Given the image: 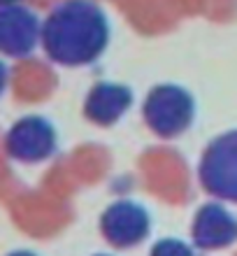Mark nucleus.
<instances>
[{
	"label": "nucleus",
	"instance_id": "9b49d317",
	"mask_svg": "<svg viewBox=\"0 0 237 256\" xmlns=\"http://www.w3.org/2000/svg\"><path fill=\"white\" fill-rule=\"evenodd\" d=\"M14 2H19V0H0V7H5V5H14Z\"/></svg>",
	"mask_w": 237,
	"mask_h": 256
},
{
	"label": "nucleus",
	"instance_id": "1a4fd4ad",
	"mask_svg": "<svg viewBox=\"0 0 237 256\" xmlns=\"http://www.w3.org/2000/svg\"><path fill=\"white\" fill-rule=\"evenodd\" d=\"M154 256H191V252L189 247H184L177 240H165V242H158V247L154 250Z\"/></svg>",
	"mask_w": 237,
	"mask_h": 256
},
{
	"label": "nucleus",
	"instance_id": "423d86ee",
	"mask_svg": "<svg viewBox=\"0 0 237 256\" xmlns=\"http://www.w3.org/2000/svg\"><path fill=\"white\" fill-rule=\"evenodd\" d=\"M102 230L112 242L121 244V247L135 244L149 230V214L137 202L119 200L109 205L107 212L102 214Z\"/></svg>",
	"mask_w": 237,
	"mask_h": 256
},
{
	"label": "nucleus",
	"instance_id": "f8f14e48",
	"mask_svg": "<svg viewBox=\"0 0 237 256\" xmlns=\"http://www.w3.org/2000/svg\"><path fill=\"white\" fill-rule=\"evenodd\" d=\"M14 256H30V254H23V252H21V254H14Z\"/></svg>",
	"mask_w": 237,
	"mask_h": 256
},
{
	"label": "nucleus",
	"instance_id": "f257e3e1",
	"mask_svg": "<svg viewBox=\"0 0 237 256\" xmlns=\"http://www.w3.org/2000/svg\"><path fill=\"white\" fill-rule=\"evenodd\" d=\"M109 42L107 16L93 0H65L42 24V44L61 66H86Z\"/></svg>",
	"mask_w": 237,
	"mask_h": 256
},
{
	"label": "nucleus",
	"instance_id": "9d476101",
	"mask_svg": "<svg viewBox=\"0 0 237 256\" xmlns=\"http://www.w3.org/2000/svg\"><path fill=\"white\" fill-rule=\"evenodd\" d=\"M7 66L2 61H0V96H2V91H5V86H7Z\"/></svg>",
	"mask_w": 237,
	"mask_h": 256
},
{
	"label": "nucleus",
	"instance_id": "0eeeda50",
	"mask_svg": "<svg viewBox=\"0 0 237 256\" xmlns=\"http://www.w3.org/2000/svg\"><path fill=\"white\" fill-rule=\"evenodd\" d=\"M133 102V94L130 88L121 86V84H109V82H100L95 84L86 96L84 102V112L91 122L100 124V126H109V124L119 122L126 110Z\"/></svg>",
	"mask_w": 237,
	"mask_h": 256
},
{
	"label": "nucleus",
	"instance_id": "39448f33",
	"mask_svg": "<svg viewBox=\"0 0 237 256\" xmlns=\"http://www.w3.org/2000/svg\"><path fill=\"white\" fill-rule=\"evenodd\" d=\"M37 42H42V26L30 10L16 2L0 7V54L21 58L30 54Z\"/></svg>",
	"mask_w": 237,
	"mask_h": 256
},
{
	"label": "nucleus",
	"instance_id": "7ed1b4c3",
	"mask_svg": "<svg viewBox=\"0 0 237 256\" xmlns=\"http://www.w3.org/2000/svg\"><path fill=\"white\" fill-rule=\"evenodd\" d=\"M200 182L210 194L237 202V130L210 142L200 161Z\"/></svg>",
	"mask_w": 237,
	"mask_h": 256
},
{
	"label": "nucleus",
	"instance_id": "6e6552de",
	"mask_svg": "<svg viewBox=\"0 0 237 256\" xmlns=\"http://www.w3.org/2000/svg\"><path fill=\"white\" fill-rule=\"evenodd\" d=\"M193 236L200 247H221L237 236V222L221 205H205L200 208L193 226Z\"/></svg>",
	"mask_w": 237,
	"mask_h": 256
},
{
	"label": "nucleus",
	"instance_id": "f03ea898",
	"mask_svg": "<svg viewBox=\"0 0 237 256\" xmlns=\"http://www.w3.org/2000/svg\"><path fill=\"white\" fill-rule=\"evenodd\" d=\"M144 122L161 138H177L193 122V98L177 84H161L151 88L144 100Z\"/></svg>",
	"mask_w": 237,
	"mask_h": 256
},
{
	"label": "nucleus",
	"instance_id": "20e7f679",
	"mask_svg": "<svg viewBox=\"0 0 237 256\" xmlns=\"http://www.w3.org/2000/svg\"><path fill=\"white\" fill-rule=\"evenodd\" d=\"M5 144L9 156H14L16 161L37 163L54 154L56 130L42 116H23L9 128Z\"/></svg>",
	"mask_w": 237,
	"mask_h": 256
}]
</instances>
